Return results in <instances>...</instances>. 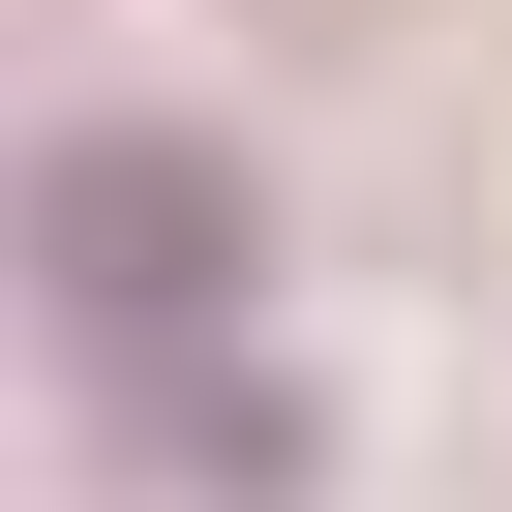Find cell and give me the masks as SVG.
Here are the masks:
<instances>
[{"label":"cell","mask_w":512,"mask_h":512,"mask_svg":"<svg viewBox=\"0 0 512 512\" xmlns=\"http://www.w3.org/2000/svg\"><path fill=\"white\" fill-rule=\"evenodd\" d=\"M61 272H91V302H181V272H211V181H181V151H91V181H61Z\"/></svg>","instance_id":"cell-1"}]
</instances>
